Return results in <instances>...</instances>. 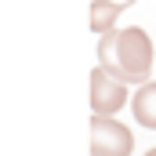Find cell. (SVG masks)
I'll return each mask as SVG.
<instances>
[{"label":"cell","mask_w":156,"mask_h":156,"mask_svg":"<svg viewBox=\"0 0 156 156\" xmlns=\"http://www.w3.org/2000/svg\"><path fill=\"white\" fill-rule=\"evenodd\" d=\"M153 37L142 26H127L98 37V66L123 83H145L153 73Z\"/></svg>","instance_id":"obj_1"},{"label":"cell","mask_w":156,"mask_h":156,"mask_svg":"<svg viewBox=\"0 0 156 156\" xmlns=\"http://www.w3.org/2000/svg\"><path fill=\"white\" fill-rule=\"evenodd\" d=\"M134 134L116 116H91V156H131Z\"/></svg>","instance_id":"obj_2"},{"label":"cell","mask_w":156,"mask_h":156,"mask_svg":"<svg viewBox=\"0 0 156 156\" xmlns=\"http://www.w3.org/2000/svg\"><path fill=\"white\" fill-rule=\"evenodd\" d=\"M131 113L142 127L156 131V80H145L138 83V91L131 94Z\"/></svg>","instance_id":"obj_4"},{"label":"cell","mask_w":156,"mask_h":156,"mask_svg":"<svg viewBox=\"0 0 156 156\" xmlns=\"http://www.w3.org/2000/svg\"><path fill=\"white\" fill-rule=\"evenodd\" d=\"M123 7L127 4H116V0H91V29L98 37L116 33V22H120V15H123Z\"/></svg>","instance_id":"obj_5"},{"label":"cell","mask_w":156,"mask_h":156,"mask_svg":"<svg viewBox=\"0 0 156 156\" xmlns=\"http://www.w3.org/2000/svg\"><path fill=\"white\" fill-rule=\"evenodd\" d=\"M127 87L131 83H123L113 73H105L102 66H94L91 69V109H94V116H116L127 105Z\"/></svg>","instance_id":"obj_3"},{"label":"cell","mask_w":156,"mask_h":156,"mask_svg":"<svg viewBox=\"0 0 156 156\" xmlns=\"http://www.w3.org/2000/svg\"><path fill=\"white\" fill-rule=\"evenodd\" d=\"M145 156H156V145H153V149H149V153H145Z\"/></svg>","instance_id":"obj_6"}]
</instances>
